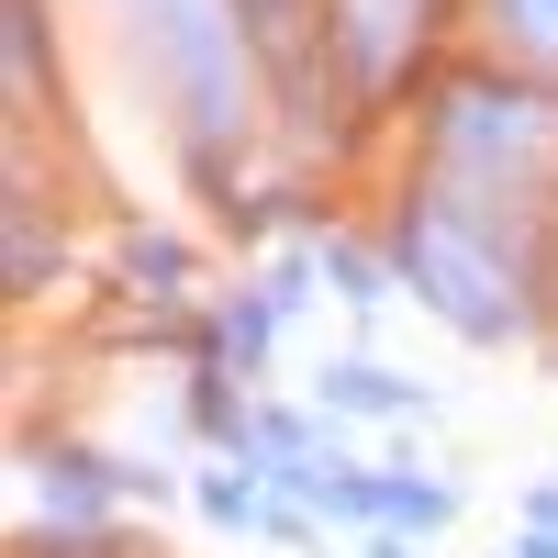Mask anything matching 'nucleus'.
I'll use <instances>...</instances> for the list:
<instances>
[{
    "label": "nucleus",
    "instance_id": "f257e3e1",
    "mask_svg": "<svg viewBox=\"0 0 558 558\" xmlns=\"http://www.w3.org/2000/svg\"><path fill=\"white\" fill-rule=\"evenodd\" d=\"M324 402H347V413H425V391L380 380V368H336V380H324Z\"/></svg>",
    "mask_w": 558,
    "mask_h": 558
},
{
    "label": "nucleus",
    "instance_id": "f03ea898",
    "mask_svg": "<svg viewBox=\"0 0 558 558\" xmlns=\"http://www.w3.org/2000/svg\"><path fill=\"white\" fill-rule=\"evenodd\" d=\"M202 502H213L223 525H246V514H257V492H246V481H202Z\"/></svg>",
    "mask_w": 558,
    "mask_h": 558
},
{
    "label": "nucleus",
    "instance_id": "7ed1b4c3",
    "mask_svg": "<svg viewBox=\"0 0 558 558\" xmlns=\"http://www.w3.org/2000/svg\"><path fill=\"white\" fill-rule=\"evenodd\" d=\"M514 558H558V536H525V547H514Z\"/></svg>",
    "mask_w": 558,
    "mask_h": 558
}]
</instances>
